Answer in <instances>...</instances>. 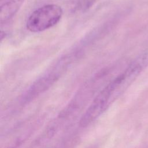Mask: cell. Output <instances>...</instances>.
<instances>
[{
	"mask_svg": "<svg viewBox=\"0 0 148 148\" xmlns=\"http://www.w3.org/2000/svg\"><path fill=\"white\" fill-rule=\"evenodd\" d=\"M63 11L56 4L44 5L34 10L27 19L26 27L32 32L45 31L56 25L61 20Z\"/></svg>",
	"mask_w": 148,
	"mask_h": 148,
	"instance_id": "6da1fadb",
	"label": "cell"
},
{
	"mask_svg": "<svg viewBox=\"0 0 148 148\" xmlns=\"http://www.w3.org/2000/svg\"><path fill=\"white\" fill-rule=\"evenodd\" d=\"M24 1V0H1V24L10 20L18 11Z\"/></svg>",
	"mask_w": 148,
	"mask_h": 148,
	"instance_id": "7a4b0ae2",
	"label": "cell"
},
{
	"mask_svg": "<svg viewBox=\"0 0 148 148\" xmlns=\"http://www.w3.org/2000/svg\"><path fill=\"white\" fill-rule=\"evenodd\" d=\"M96 0H77L75 9L80 12H85L90 9L95 2Z\"/></svg>",
	"mask_w": 148,
	"mask_h": 148,
	"instance_id": "3957f363",
	"label": "cell"
}]
</instances>
